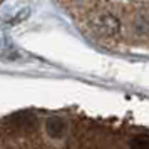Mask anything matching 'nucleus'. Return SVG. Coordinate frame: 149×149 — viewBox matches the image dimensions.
I'll use <instances>...</instances> for the list:
<instances>
[{
	"instance_id": "1",
	"label": "nucleus",
	"mask_w": 149,
	"mask_h": 149,
	"mask_svg": "<svg viewBox=\"0 0 149 149\" xmlns=\"http://www.w3.org/2000/svg\"><path fill=\"white\" fill-rule=\"evenodd\" d=\"M92 27L104 39H116L121 34V22L117 20V17L112 14H97L92 19Z\"/></svg>"
},
{
	"instance_id": "2",
	"label": "nucleus",
	"mask_w": 149,
	"mask_h": 149,
	"mask_svg": "<svg viewBox=\"0 0 149 149\" xmlns=\"http://www.w3.org/2000/svg\"><path fill=\"white\" fill-rule=\"evenodd\" d=\"M45 131L50 137H62L67 132V122L64 121L62 117H50L45 122Z\"/></svg>"
},
{
	"instance_id": "3",
	"label": "nucleus",
	"mask_w": 149,
	"mask_h": 149,
	"mask_svg": "<svg viewBox=\"0 0 149 149\" xmlns=\"http://www.w3.org/2000/svg\"><path fill=\"white\" fill-rule=\"evenodd\" d=\"M129 149H149V141H148V136L141 134V136H136L129 141Z\"/></svg>"
},
{
	"instance_id": "4",
	"label": "nucleus",
	"mask_w": 149,
	"mask_h": 149,
	"mask_svg": "<svg viewBox=\"0 0 149 149\" xmlns=\"http://www.w3.org/2000/svg\"><path fill=\"white\" fill-rule=\"evenodd\" d=\"M29 14H30V8H24V10H20V14L15 15L8 24H10V25H17V24H20L22 20H25V19L29 17Z\"/></svg>"
}]
</instances>
